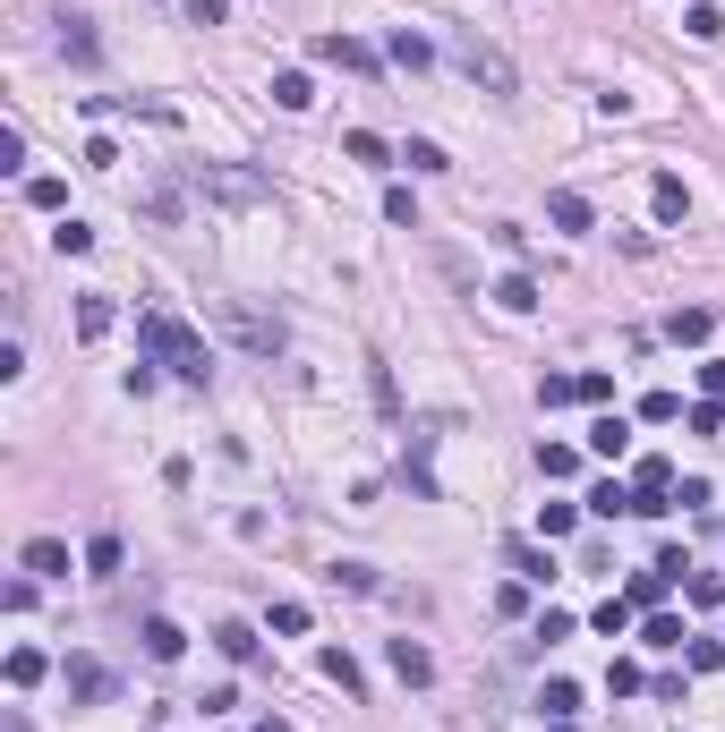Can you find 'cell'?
Returning a JSON list of instances; mask_svg holds the SVG:
<instances>
[{
	"label": "cell",
	"instance_id": "7c38bea8",
	"mask_svg": "<svg viewBox=\"0 0 725 732\" xmlns=\"http://www.w3.org/2000/svg\"><path fill=\"white\" fill-rule=\"evenodd\" d=\"M385 656H393V673H401V681H410V690H428V681H435V656H428V647H419V638H393Z\"/></svg>",
	"mask_w": 725,
	"mask_h": 732
},
{
	"label": "cell",
	"instance_id": "4dcf8cb0",
	"mask_svg": "<svg viewBox=\"0 0 725 732\" xmlns=\"http://www.w3.org/2000/svg\"><path fill=\"white\" fill-rule=\"evenodd\" d=\"M683 597L717 613V605H725V579H717V571H683Z\"/></svg>",
	"mask_w": 725,
	"mask_h": 732
},
{
	"label": "cell",
	"instance_id": "7a4b0ae2",
	"mask_svg": "<svg viewBox=\"0 0 725 732\" xmlns=\"http://www.w3.org/2000/svg\"><path fill=\"white\" fill-rule=\"evenodd\" d=\"M188 188H197L205 205H223V214H257V205H273V179L248 171V162H197Z\"/></svg>",
	"mask_w": 725,
	"mask_h": 732
},
{
	"label": "cell",
	"instance_id": "ab89813d",
	"mask_svg": "<svg viewBox=\"0 0 725 732\" xmlns=\"http://www.w3.org/2000/svg\"><path fill=\"white\" fill-rule=\"evenodd\" d=\"M581 401H589V409H606V401H615V375H606V367H581Z\"/></svg>",
	"mask_w": 725,
	"mask_h": 732
},
{
	"label": "cell",
	"instance_id": "bcb514c9",
	"mask_svg": "<svg viewBox=\"0 0 725 732\" xmlns=\"http://www.w3.org/2000/svg\"><path fill=\"white\" fill-rule=\"evenodd\" d=\"M683 426H692V435H725V409H717V401H700V409H683Z\"/></svg>",
	"mask_w": 725,
	"mask_h": 732
},
{
	"label": "cell",
	"instance_id": "7dc6e473",
	"mask_svg": "<svg viewBox=\"0 0 725 732\" xmlns=\"http://www.w3.org/2000/svg\"><path fill=\"white\" fill-rule=\"evenodd\" d=\"M86 171H120V145L111 136H86Z\"/></svg>",
	"mask_w": 725,
	"mask_h": 732
},
{
	"label": "cell",
	"instance_id": "f6af8a7d",
	"mask_svg": "<svg viewBox=\"0 0 725 732\" xmlns=\"http://www.w3.org/2000/svg\"><path fill=\"white\" fill-rule=\"evenodd\" d=\"M640 417H649V426H674V417H683V401H674V392H649V401H640Z\"/></svg>",
	"mask_w": 725,
	"mask_h": 732
},
{
	"label": "cell",
	"instance_id": "cb8c5ba5",
	"mask_svg": "<svg viewBox=\"0 0 725 732\" xmlns=\"http://www.w3.org/2000/svg\"><path fill=\"white\" fill-rule=\"evenodd\" d=\"M26 205H34V214H61V205H68V179L34 171V179H26Z\"/></svg>",
	"mask_w": 725,
	"mask_h": 732
},
{
	"label": "cell",
	"instance_id": "8d00e7d4",
	"mask_svg": "<svg viewBox=\"0 0 725 732\" xmlns=\"http://www.w3.org/2000/svg\"><path fill=\"white\" fill-rule=\"evenodd\" d=\"M495 613H504V622H521V613H529V579H504V588H495Z\"/></svg>",
	"mask_w": 725,
	"mask_h": 732
},
{
	"label": "cell",
	"instance_id": "ee69618b",
	"mask_svg": "<svg viewBox=\"0 0 725 732\" xmlns=\"http://www.w3.org/2000/svg\"><path fill=\"white\" fill-rule=\"evenodd\" d=\"M307 622H316V613L299 605V597H282V605H273V631H282V638H299V631H307Z\"/></svg>",
	"mask_w": 725,
	"mask_h": 732
},
{
	"label": "cell",
	"instance_id": "d6986e66",
	"mask_svg": "<svg viewBox=\"0 0 725 732\" xmlns=\"http://www.w3.org/2000/svg\"><path fill=\"white\" fill-rule=\"evenodd\" d=\"M589 451H597V460H624V451H631V426H624L615 409H606V417L589 426Z\"/></svg>",
	"mask_w": 725,
	"mask_h": 732
},
{
	"label": "cell",
	"instance_id": "b9f144b4",
	"mask_svg": "<svg viewBox=\"0 0 725 732\" xmlns=\"http://www.w3.org/2000/svg\"><path fill=\"white\" fill-rule=\"evenodd\" d=\"M640 638H649V647H683V638H692V631H683L674 613H649V631H640Z\"/></svg>",
	"mask_w": 725,
	"mask_h": 732
},
{
	"label": "cell",
	"instance_id": "8fae6325",
	"mask_svg": "<svg viewBox=\"0 0 725 732\" xmlns=\"http://www.w3.org/2000/svg\"><path fill=\"white\" fill-rule=\"evenodd\" d=\"M708 332H717V316H708V307H674V316H666V341H674V350H700Z\"/></svg>",
	"mask_w": 725,
	"mask_h": 732
},
{
	"label": "cell",
	"instance_id": "681fc988",
	"mask_svg": "<svg viewBox=\"0 0 725 732\" xmlns=\"http://www.w3.org/2000/svg\"><path fill=\"white\" fill-rule=\"evenodd\" d=\"M257 732H291V724H282V715H264V724H257Z\"/></svg>",
	"mask_w": 725,
	"mask_h": 732
},
{
	"label": "cell",
	"instance_id": "f35d334b",
	"mask_svg": "<svg viewBox=\"0 0 725 732\" xmlns=\"http://www.w3.org/2000/svg\"><path fill=\"white\" fill-rule=\"evenodd\" d=\"M385 222H401V230H419V196H410V188H385Z\"/></svg>",
	"mask_w": 725,
	"mask_h": 732
},
{
	"label": "cell",
	"instance_id": "3957f363",
	"mask_svg": "<svg viewBox=\"0 0 725 732\" xmlns=\"http://www.w3.org/2000/svg\"><path fill=\"white\" fill-rule=\"evenodd\" d=\"M453 68H462L469 86H487V95H521V68L504 61L487 34H453Z\"/></svg>",
	"mask_w": 725,
	"mask_h": 732
},
{
	"label": "cell",
	"instance_id": "8992f818",
	"mask_svg": "<svg viewBox=\"0 0 725 732\" xmlns=\"http://www.w3.org/2000/svg\"><path fill=\"white\" fill-rule=\"evenodd\" d=\"M145 656H154V665H180V656H188V631H180V622H171V613H145Z\"/></svg>",
	"mask_w": 725,
	"mask_h": 732
},
{
	"label": "cell",
	"instance_id": "277c9868",
	"mask_svg": "<svg viewBox=\"0 0 725 732\" xmlns=\"http://www.w3.org/2000/svg\"><path fill=\"white\" fill-rule=\"evenodd\" d=\"M223 332H231V350H248V358H282L291 350L282 316H264V307H223Z\"/></svg>",
	"mask_w": 725,
	"mask_h": 732
},
{
	"label": "cell",
	"instance_id": "7bdbcfd3",
	"mask_svg": "<svg viewBox=\"0 0 725 732\" xmlns=\"http://www.w3.org/2000/svg\"><path fill=\"white\" fill-rule=\"evenodd\" d=\"M683 665H692V673H717L725 665V638H692V647H683Z\"/></svg>",
	"mask_w": 725,
	"mask_h": 732
},
{
	"label": "cell",
	"instance_id": "30bf717a",
	"mask_svg": "<svg viewBox=\"0 0 725 732\" xmlns=\"http://www.w3.org/2000/svg\"><path fill=\"white\" fill-rule=\"evenodd\" d=\"M111 324H120V307H111V289H86V298H77V341H102Z\"/></svg>",
	"mask_w": 725,
	"mask_h": 732
},
{
	"label": "cell",
	"instance_id": "9c48e42d",
	"mask_svg": "<svg viewBox=\"0 0 725 732\" xmlns=\"http://www.w3.org/2000/svg\"><path fill=\"white\" fill-rule=\"evenodd\" d=\"M487 298H495V307H504V316H538V282H529L521 264H512V273H504V282H495Z\"/></svg>",
	"mask_w": 725,
	"mask_h": 732
},
{
	"label": "cell",
	"instance_id": "5bb4252c",
	"mask_svg": "<svg viewBox=\"0 0 725 732\" xmlns=\"http://www.w3.org/2000/svg\"><path fill=\"white\" fill-rule=\"evenodd\" d=\"M504 562H512V571H521L529 588H547V579H555V554H538L529 537H512V545H504Z\"/></svg>",
	"mask_w": 725,
	"mask_h": 732
},
{
	"label": "cell",
	"instance_id": "44dd1931",
	"mask_svg": "<svg viewBox=\"0 0 725 732\" xmlns=\"http://www.w3.org/2000/svg\"><path fill=\"white\" fill-rule=\"evenodd\" d=\"M43 673H52V656H43V647H9V690H34Z\"/></svg>",
	"mask_w": 725,
	"mask_h": 732
},
{
	"label": "cell",
	"instance_id": "52a82bcc",
	"mask_svg": "<svg viewBox=\"0 0 725 732\" xmlns=\"http://www.w3.org/2000/svg\"><path fill=\"white\" fill-rule=\"evenodd\" d=\"M547 222H555V230H572V239H589V230H597V214H589V196H581V188H555V196H547Z\"/></svg>",
	"mask_w": 725,
	"mask_h": 732
},
{
	"label": "cell",
	"instance_id": "1f68e13d",
	"mask_svg": "<svg viewBox=\"0 0 725 732\" xmlns=\"http://www.w3.org/2000/svg\"><path fill=\"white\" fill-rule=\"evenodd\" d=\"M631 613H640V605H631V597H606V605H597L589 622H597V631H606V638H624V631H631Z\"/></svg>",
	"mask_w": 725,
	"mask_h": 732
},
{
	"label": "cell",
	"instance_id": "7402d4cb",
	"mask_svg": "<svg viewBox=\"0 0 725 732\" xmlns=\"http://www.w3.org/2000/svg\"><path fill=\"white\" fill-rule=\"evenodd\" d=\"M666 588H674V571H658V562H649V571H631V588H624V597L658 613V597H666Z\"/></svg>",
	"mask_w": 725,
	"mask_h": 732
},
{
	"label": "cell",
	"instance_id": "60d3db41",
	"mask_svg": "<svg viewBox=\"0 0 725 732\" xmlns=\"http://www.w3.org/2000/svg\"><path fill=\"white\" fill-rule=\"evenodd\" d=\"M52 248H61V255H86V248H95V230H86V222H77V214H68V222L52 230Z\"/></svg>",
	"mask_w": 725,
	"mask_h": 732
},
{
	"label": "cell",
	"instance_id": "4316f807",
	"mask_svg": "<svg viewBox=\"0 0 725 732\" xmlns=\"http://www.w3.org/2000/svg\"><path fill=\"white\" fill-rule=\"evenodd\" d=\"M581 401V375H538V409H572Z\"/></svg>",
	"mask_w": 725,
	"mask_h": 732
},
{
	"label": "cell",
	"instance_id": "484cf974",
	"mask_svg": "<svg viewBox=\"0 0 725 732\" xmlns=\"http://www.w3.org/2000/svg\"><path fill=\"white\" fill-rule=\"evenodd\" d=\"M342 154H350V162H393V145H385L376 128H350V136H342Z\"/></svg>",
	"mask_w": 725,
	"mask_h": 732
},
{
	"label": "cell",
	"instance_id": "ba28073f",
	"mask_svg": "<svg viewBox=\"0 0 725 732\" xmlns=\"http://www.w3.org/2000/svg\"><path fill=\"white\" fill-rule=\"evenodd\" d=\"M18 562H26L34 579H68V545L61 537H26V545H18Z\"/></svg>",
	"mask_w": 725,
	"mask_h": 732
},
{
	"label": "cell",
	"instance_id": "d590c367",
	"mask_svg": "<svg viewBox=\"0 0 725 732\" xmlns=\"http://www.w3.org/2000/svg\"><path fill=\"white\" fill-rule=\"evenodd\" d=\"M538 469H547V478H572V469H581V451H572V444H538Z\"/></svg>",
	"mask_w": 725,
	"mask_h": 732
},
{
	"label": "cell",
	"instance_id": "f1b7e54d",
	"mask_svg": "<svg viewBox=\"0 0 725 732\" xmlns=\"http://www.w3.org/2000/svg\"><path fill=\"white\" fill-rule=\"evenodd\" d=\"M273 102H282V111H307V102H316V86H307L299 68H282V77H273Z\"/></svg>",
	"mask_w": 725,
	"mask_h": 732
},
{
	"label": "cell",
	"instance_id": "9a60e30c",
	"mask_svg": "<svg viewBox=\"0 0 725 732\" xmlns=\"http://www.w3.org/2000/svg\"><path fill=\"white\" fill-rule=\"evenodd\" d=\"M325 681L342 690V699H367V673H359V656H350V647H325Z\"/></svg>",
	"mask_w": 725,
	"mask_h": 732
},
{
	"label": "cell",
	"instance_id": "4fadbf2b",
	"mask_svg": "<svg viewBox=\"0 0 725 732\" xmlns=\"http://www.w3.org/2000/svg\"><path fill=\"white\" fill-rule=\"evenodd\" d=\"M649 214H658V222H683V214H692V196H683V179H674V171H658V179H649Z\"/></svg>",
	"mask_w": 725,
	"mask_h": 732
},
{
	"label": "cell",
	"instance_id": "ffe728a7",
	"mask_svg": "<svg viewBox=\"0 0 725 732\" xmlns=\"http://www.w3.org/2000/svg\"><path fill=\"white\" fill-rule=\"evenodd\" d=\"M581 511H597V520H615V511H640V494H631V485H589V494H581Z\"/></svg>",
	"mask_w": 725,
	"mask_h": 732
},
{
	"label": "cell",
	"instance_id": "d4e9b609",
	"mask_svg": "<svg viewBox=\"0 0 725 732\" xmlns=\"http://www.w3.org/2000/svg\"><path fill=\"white\" fill-rule=\"evenodd\" d=\"M61 52L86 68V61H95V26H86V18H61Z\"/></svg>",
	"mask_w": 725,
	"mask_h": 732
},
{
	"label": "cell",
	"instance_id": "c3c4849f",
	"mask_svg": "<svg viewBox=\"0 0 725 732\" xmlns=\"http://www.w3.org/2000/svg\"><path fill=\"white\" fill-rule=\"evenodd\" d=\"M231 18V0H188V26H223Z\"/></svg>",
	"mask_w": 725,
	"mask_h": 732
},
{
	"label": "cell",
	"instance_id": "ac0fdd59",
	"mask_svg": "<svg viewBox=\"0 0 725 732\" xmlns=\"http://www.w3.org/2000/svg\"><path fill=\"white\" fill-rule=\"evenodd\" d=\"M385 61H393V68H410V77H419V68H428L435 52H428V34H410V26H393V43H385Z\"/></svg>",
	"mask_w": 725,
	"mask_h": 732
},
{
	"label": "cell",
	"instance_id": "5b68a950",
	"mask_svg": "<svg viewBox=\"0 0 725 732\" xmlns=\"http://www.w3.org/2000/svg\"><path fill=\"white\" fill-rule=\"evenodd\" d=\"M61 681H68V699H77V707H102V699H111V665H102V656H68Z\"/></svg>",
	"mask_w": 725,
	"mask_h": 732
},
{
	"label": "cell",
	"instance_id": "603a6c76",
	"mask_svg": "<svg viewBox=\"0 0 725 732\" xmlns=\"http://www.w3.org/2000/svg\"><path fill=\"white\" fill-rule=\"evenodd\" d=\"M214 647H223L231 665H257V631H248V622H223V631H214Z\"/></svg>",
	"mask_w": 725,
	"mask_h": 732
},
{
	"label": "cell",
	"instance_id": "2e32d148",
	"mask_svg": "<svg viewBox=\"0 0 725 732\" xmlns=\"http://www.w3.org/2000/svg\"><path fill=\"white\" fill-rule=\"evenodd\" d=\"M316 61H333V68H376V52H367V43H350V34H316Z\"/></svg>",
	"mask_w": 725,
	"mask_h": 732
},
{
	"label": "cell",
	"instance_id": "e0dca14e",
	"mask_svg": "<svg viewBox=\"0 0 725 732\" xmlns=\"http://www.w3.org/2000/svg\"><path fill=\"white\" fill-rule=\"evenodd\" d=\"M538 715H547V724H563V715H581V681H547V690H538Z\"/></svg>",
	"mask_w": 725,
	"mask_h": 732
},
{
	"label": "cell",
	"instance_id": "83f0119b",
	"mask_svg": "<svg viewBox=\"0 0 725 732\" xmlns=\"http://www.w3.org/2000/svg\"><path fill=\"white\" fill-rule=\"evenodd\" d=\"M572 528H581V503H547V511H538V537H547V545L572 537Z\"/></svg>",
	"mask_w": 725,
	"mask_h": 732
},
{
	"label": "cell",
	"instance_id": "6da1fadb",
	"mask_svg": "<svg viewBox=\"0 0 725 732\" xmlns=\"http://www.w3.org/2000/svg\"><path fill=\"white\" fill-rule=\"evenodd\" d=\"M137 350L154 358V367H171L180 383H205V375H214V358H205V332H197V324H180L171 307H145V316H137Z\"/></svg>",
	"mask_w": 725,
	"mask_h": 732
},
{
	"label": "cell",
	"instance_id": "d6a6232c",
	"mask_svg": "<svg viewBox=\"0 0 725 732\" xmlns=\"http://www.w3.org/2000/svg\"><path fill=\"white\" fill-rule=\"evenodd\" d=\"M401 162H410V171H453V154H444V145H428V136H410V145H401Z\"/></svg>",
	"mask_w": 725,
	"mask_h": 732
},
{
	"label": "cell",
	"instance_id": "836d02e7",
	"mask_svg": "<svg viewBox=\"0 0 725 732\" xmlns=\"http://www.w3.org/2000/svg\"><path fill=\"white\" fill-rule=\"evenodd\" d=\"M333 588H350V597H376V588H385V579L367 571V562H333Z\"/></svg>",
	"mask_w": 725,
	"mask_h": 732
},
{
	"label": "cell",
	"instance_id": "f546056e",
	"mask_svg": "<svg viewBox=\"0 0 725 732\" xmlns=\"http://www.w3.org/2000/svg\"><path fill=\"white\" fill-rule=\"evenodd\" d=\"M683 26H692L700 43H717V34H725V9H717V0H692V9H683Z\"/></svg>",
	"mask_w": 725,
	"mask_h": 732
},
{
	"label": "cell",
	"instance_id": "74e56055",
	"mask_svg": "<svg viewBox=\"0 0 725 732\" xmlns=\"http://www.w3.org/2000/svg\"><path fill=\"white\" fill-rule=\"evenodd\" d=\"M606 690H615V699H631V690H649V673H640V665H624V656H615V665H606Z\"/></svg>",
	"mask_w": 725,
	"mask_h": 732
},
{
	"label": "cell",
	"instance_id": "e575fe53",
	"mask_svg": "<svg viewBox=\"0 0 725 732\" xmlns=\"http://www.w3.org/2000/svg\"><path fill=\"white\" fill-rule=\"evenodd\" d=\"M86 571H95V579L120 571V537H86Z\"/></svg>",
	"mask_w": 725,
	"mask_h": 732
}]
</instances>
